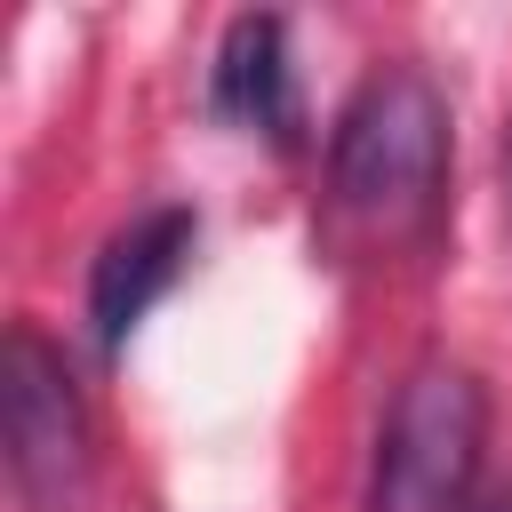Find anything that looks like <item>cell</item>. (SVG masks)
Listing matches in <instances>:
<instances>
[{
  "label": "cell",
  "instance_id": "1",
  "mask_svg": "<svg viewBox=\"0 0 512 512\" xmlns=\"http://www.w3.org/2000/svg\"><path fill=\"white\" fill-rule=\"evenodd\" d=\"M448 96L416 64H384L352 88L328 136V200L368 240H424L448 184Z\"/></svg>",
  "mask_w": 512,
  "mask_h": 512
},
{
  "label": "cell",
  "instance_id": "2",
  "mask_svg": "<svg viewBox=\"0 0 512 512\" xmlns=\"http://www.w3.org/2000/svg\"><path fill=\"white\" fill-rule=\"evenodd\" d=\"M480 448H488V392L456 360L408 368L376 424V464H368V512H472L480 488Z\"/></svg>",
  "mask_w": 512,
  "mask_h": 512
},
{
  "label": "cell",
  "instance_id": "3",
  "mask_svg": "<svg viewBox=\"0 0 512 512\" xmlns=\"http://www.w3.org/2000/svg\"><path fill=\"white\" fill-rule=\"evenodd\" d=\"M0 408H8V480L24 512H72L88 488V416L64 352L16 320L0 344Z\"/></svg>",
  "mask_w": 512,
  "mask_h": 512
},
{
  "label": "cell",
  "instance_id": "4",
  "mask_svg": "<svg viewBox=\"0 0 512 512\" xmlns=\"http://www.w3.org/2000/svg\"><path fill=\"white\" fill-rule=\"evenodd\" d=\"M192 248H200V216H192V208H144V216H128V224L96 248V272H88V328H96L104 352H120V344L144 328V312L184 280Z\"/></svg>",
  "mask_w": 512,
  "mask_h": 512
},
{
  "label": "cell",
  "instance_id": "5",
  "mask_svg": "<svg viewBox=\"0 0 512 512\" xmlns=\"http://www.w3.org/2000/svg\"><path fill=\"white\" fill-rule=\"evenodd\" d=\"M208 104L272 144H296L304 112H296V72H288V24L280 16H232L208 64Z\"/></svg>",
  "mask_w": 512,
  "mask_h": 512
},
{
  "label": "cell",
  "instance_id": "6",
  "mask_svg": "<svg viewBox=\"0 0 512 512\" xmlns=\"http://www.w3.org/2000/svg\"><path fill=\"white\" fill-rule=\"evenodd\" d=\"M504 200H512V120H504Z\"/></svg>",
  "mask_w": 512,
  "mask_h": 512
},
{
  "label": "cell",
  "instance_id": "7",
  "mask_svg": "<svg viewBox=\"0 0 512 512\" xmlns=\"http://www.w3.org/2000/svg\"><path fill=\"white\" fill-rule=\"evenodd\" d=\"M472 512H512V496H488V504H472Z\"/></svg>",
  "mask_w": 512,
  "mask_h": 512
}]
</instances>
